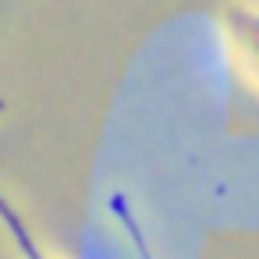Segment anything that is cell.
I'll list each match as a JSON object with an SVG mask.
<instances>
[{"mask_svg": "<svg viewBox=\"0 0 259 259\" xmlns=\"http://www.w3.org/2000/svg\"><path fill=\"white\" fill-rule=\"evenodd\" d=\"M227 29H231V43L241 71L259 89V8H234Z\"/></svg>", "mask_w": 259, "mask_h": 259, "instance_id": "6da1fadb", "label": "cell"}, {"mask_svg": "<svg viewBox=\"0 0 259 259\" xmlns=\"http://www.w3.org/2000/svg\"><path fill=\"white\" fill-rule=\"evenodd\" d=\"M110 209H114V217H117V220L124 224V231H128V238L135 241V252H139V259H156V255L149 252V245H146V234H142V224H139V220L132 217V209L124 206V199H121V195H114V199H110Z\"/></svg>", "mask_w": 259, "mask_h": 259, "instance_id": "7a4b0ae2", "label": "cell"}]
</instances>
